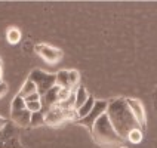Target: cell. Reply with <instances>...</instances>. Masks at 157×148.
Wrapping results in <instances>:
<instances>
[{"mask_svg":"<svg viewBox=\"0 0 157 148\" xmlns=\"http://www.w3.org/2000/svg\"><path fill=\"white\" fill-rule=\"evenodd\" d=\"M8 85L5 83V82H0V98H3V96L8 93Z\"/></svg>","mask_w":157,"mask_h":148,"instance_id":"cell-20","label":"cell"},{"mask_svg":"<svg viewBox=\"0 0 157 148\" xmlns=\"http://www.w3.org/2000/svg\"><path fill=\"white\" fill-rule=\"evenodd\" d=\"M8 123H9V122L6 120V119H3V117L0 116V131H2V129H3V127H5V126H6Z\"/></svg>","mask_w":157,"mask_h":148,"instance_id":"cell-21","label":"cell"},{"mask_svg":"<svg viewBox=\"0 0 157 148\" xmlns=\"http://www.w3.org/2000/svg\"><path fill=\"white\" fill-rule=\"evenodd\" d=\"M25 107H27V110H28L30 113L42 111V102H40V101H36V102H27Z\"/></svg>","mask_w":157,"mask_h":148,"instance_id":"cell-17","label":"cell"},{"mask_svg":"<svg viewBox=\"0 0 157 148\" xmlns=\"http://www.w3.org/2000/svg\"><path fill=\"white\" fill-rule=\"evenodd\" d=\"M6 39H8V42L10 44H17L21 42V31L15 28V27H12V28H9L8 33H6Z\"/></svg>","mask_w":157,"mask_h":148,"instance_id":"cell-13","label":"cell"},{"mask_svg":"<svg viewBox=\"0 0 157 148\" xmlns=\"http://www.w3.org/2000/svg\"><path fill=\"white\" fill-rule=\"evenodd\" d=\"M107 108H108V102H107V101H102V99H98V101H95V104H94L92 111L87 114L86 117L78 119L76 123H77V124H80V126H85L87 131L90 132L96 120H98L102 114L107 113Z\"/></svg>","mask_w":157,"mask_h":148,"instance_id":"cell-4","label":"cell"},{"mask_svg":"<svg viewBox=\"0 0 157 148\" xmlns=\"http://www.w3.org/2000/svg\"><path fill=\"white\" fill-rule=\"evenodd\" d=\"M80 74L76 70H61L56 73V86L70 89V90H77Z\"/></svg>","mask_w":157,"mask_h":148,"instance_id":"cell-5","label":"cell"},{"mask_svg":"<svg viewBox=\"0 0 157 148\" xmlns=\"http://www.w3.org/2000/svg\"><path fill=\"white\" fill-rule=\"evenodd\" d=\"M89 93H87V90L85 89L83 86H78L77 90H76V102H74V110H78V108H82L85 102H86L87 99H89Z\"/></svg>","mask_w":157,"mask_h":148,"instance_id":"cell-10","label":"cell"},{"mask_svg":"<svg viewBox=\"0 0 157 148\" xmlns=\"http://www.w3.org/2000/svg\"><path fill=\"white\" fill-rule=\"evenodd\" d=\"M0 148H21V144L17 136L10 139H0Z\"/></svg>","mask_w":157,"mask_h":148,"instance_id":"cell-16","label":"cell"},{"mask_svg":"<svg viewBox=\"0 0 157 148\" xmlns=\"http://www.w3.org/2000/svg\"><path fill=\"white\" fill-rule=\"evenodd\" d=\"M107 116H108L110 122L113 124L114 131L117 132V135L122 139L128 138V133L132 129H141L138 122L132 116L131 108H129V105H128L124 98H117V99L110 101L108 108H107Z\"/></svg>","mask_w":157,"mask_h":148,"instance_id":"cell-1","label":"cell"},{"mask_svg":"<svg viewBox=\"0 0 157 148\" xmlns=\"http://www.w3.org/2000/svg\"><path fill=\"white\" fill-rule=\"evenodd\" d=\"M126 102L131 108L132 116L135 117V120L141 126V129H144L145 124H147V119H145V110L142 107V102L140 99H135V98H126Z\"/></svg>","mask_w":157,"mask_h":148,"instance_id":"cell-7","label":"cell"},{"mask_svg":"<svg viewBox=\"0 0 157 148\" xmlns=\"http://www.w3.org/2000/svg\"><path fill=\"white\" fill-rule=\"evenodd\" d=\"M58 92H59V86H55L52 89H49L43 96H42V99H40V102H42V113H48L51 108H53L55 105L58 104Z\"/></svg>","mask_w":157,"mask_h":148,"instance_id":"cell-8","label":"cell"},{"mask_svg":"<svg viewBox=\"0 0 157 148\" xmlns=\"http://www.w3.org/2000/svg\"><path fill=\"white\" fill-rule=\"evenodd\" d=\"M94 104H95V99H94V96H89V99H87L86 102H85V105H83L82 108H78V110H77L78 119H83V117H86L87 114L92 111Z\"/></svg>","mask_w":157,"mask_h":148,"instance_id":"cell-12","label":"cell"},{"mask_svg":"<svg viewBox=\"0 0 157 148\" xmlns=\"http://www.w3.org/2000/svg\"><path fill=\"white\" fill-rule=\"evenodd\" d=\"M36 92H37V86H36L31 80L27 78L25 83H24L22 87H21V90L18 92V95L21 96V98H27L28 95H33V93H36Z\"/></svg>","mask_w":157,"mask_h":148,"instance_id":"cell-11","label":"cell"},{"mask_svg":"<svg viewBox=\"0 0 157 148\" xmlns=\"http://www.w3.org/2000/svg\"><path fill=\"white\" fill-rule=\"evenodd\" d=\"M43 123H44V113H42V111L31 113V122H30V126L37 127V126H42Z\"/></svg>","mask_w":157,"mask_h":148,"instance_id":"cell-15","label":"cell"},{"mask_svg":"<svg viewBox=\"0 0 157 148\" xmlns=\"http://www.w3.org/2000/svg\"><path fill=\"white\" fill-rule=\"evenodd\" d=\"M0 82H2V62H0Z\"/></svg>","mask_w":157,"mask_h":148,"instance_id":"cell-22","label":"cell"},{"mask_svg":"<svg viewBox=\"0 0 157 148\" xmlns=\"http://www.w3.org/2000/svg\"><path fill=\"white\" fill-rule=\"evenodd\" d=\"M90 135H92L94 141L101 147H114V145H119L123 141L117 135V132L114 131L107 113L102 114L95 122L92 131H90Z\"/></svg>","mask_w":157,"mask_h":148,"instance_id":"cell-2","label":"cell"},{"mask_svg":"<svg viewBox=\"0 0 157 148\" xmlns=\"http://www.w3.org/2000/svg\"><path fill=\"white\" fill-rule=\"evenodd\" d=\"M28 80H31L37 86V93L40 96H43L49 89H52L56 85V74L52 73H46L42 70H33L28 76Z\"/></svg>","mask_w":157,"mask_h":148,"instance_id":"cell-3","label":"cell"},{"mask_svg":"<svg viewBox=\"0 0 157 148\" xmlns=\"http://www.w3.org/2000/svg\"><path fill=\"white\" fill-rule=\"evenodd\" d=\"M10 119L12 122L18 124V126H30V122H31V113L25 108L22 110H17V111H10Z\"/></svg>","mask_w":157,"mask_h":148,"instance_id":"cell-9","label":"cell"},{"mask_svg":"<svg viewBox=\"0 0 157 148\" xmlns=\"http://www.w3.org/2000/svg\"><path fill=\"white\" fill-rule=\"evenodd\" d=\"M40 99H42V96L39 95L37 92H36V93H33V95H28L27 98H24L25 104H27V102H36V101H40Z\"/></svg>","mask_w":157,"mask_h":148,"instance_id":"cell-19","label":"cell"},{"mask_svg":"<svg viewBox=\"0 0 157 148\" xmlns=\"http://www.w3.org/2000/svg\"><path fill=\"white\" fill-rule=\"evenodd\" d=\"M71 92H74V90H70V89H64V87H59V92H58V102H62V101H65L67 98H70Z\"/></svg>","mask_w":157,"mask_h":148,"instance_id":"cell-18","label":"cell"},{"mask_svg":"<svg viewBox=\"0 0 157 148\" xmlns=\"http://www.w3.org/2000/svg\"><path fill=\"white\" fill-rule=\"evenodd\" d=\"M142 131L141 129H132L129 133H128V141L132 142V144H140L142 141Z\"/></svg>","mask_w":157,"mask_h":148,"instance_id":"cell-14","label":"cell"},{"mask_svg":"<svg viewBox=\"0 0 157 148\" xmlns=\"http://www.w3.org/2000/svg\"><path fill=\"white\" fill-rule=\"evenodd\" d=\"M120 148H126V147H120Z\"/></svg>","mask_w":157,"mask_h":148,"instance_id":"cell-23","label":"cell"},{"mask_svg":"<svg viewBox=\"0 0 157 148\" xmlns=\"http://www.w3.org/2000/svg\"><path fill=\"white\" fill-rule=\"evenodd\" d=\"M34 49L36 52L49 64H56L62 58V51L56 49V47H52L49 44H36Z\"/></svg>","mask_w":157,"mask_h":148,"instance_id":"cell-6","label":"cell"}]
</instances>
